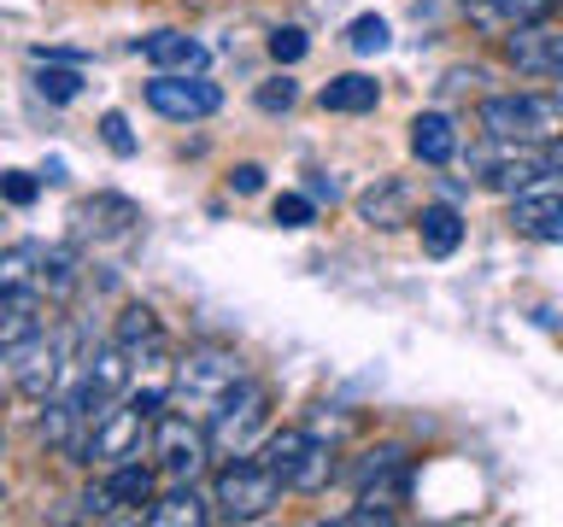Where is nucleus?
Returning a JSON list of instances; mask_svg holds the SVG:
<instances>
[{"mask_svg":"<svg viewBox=\"0 0 563 527\" xmlns=\"http://www.w3.org/2000/svg\"><path fill=\"white\" fill-rule=\"evenodd\" d=\"M264 428H271V386L241 375L229 393L206 411V439H211V457L235 463V457H253Z\"/></svg>","mask_w":563,"mask_h":527,"instance_id":"obj_1","label":"nucleus"},{"mask_svg":"<svg viewBox=\"0 0 563 527\" xmlns=\"http://www.w3.org/2000/svg\"><path fill=\"white\" fill-rule=\"evenodd\" d=\"M253 100H258V112H271V117H276V112H288V105L299 100V82L288 77V70H282V77H271Z\"/></svg>","mask_w":563,"mask_h":527,"instance_id":"obj_29","label":"nucleus"},{"mask_svg":"<svg viewBox=\"0 0 563 527\" xmlns=\"http://www.w3.org/2000/svg\"><path fill=\"white\" fill-rule=\"evenodd\" d=\"M411 153L422 158V165H452L457 158V130H452V117L446 112H417L411 117Z\"/></svg>","mask_w":563,"mask_h":527,"instance_id":"obj_17","label":"nucleus"},{"mask_svg":"<svg viewBox=\"0 0 563 527\" xmlns=\"http://www.w3.org/2000/svg\"><path fill=\"white\" fill-rule=\"evenodd\" d=\"M77 281H82L77 253H70V246H42V293L47 299H70Z\"/></svg>","mask_w":563,"mask_h":527,"instance_id":"obj_24","label":"nucleus"},{"mask_svg":"<svg viewBox=\"0 0 563 527\" xmlns=\"http://www.w3.org/2000/svg\"><path fill=\"white\" fill-rule=\"evenodd\" d=\"M510 228L534 240H563V182L545 176V182L510 193Z\"/></svg>","mask_w":563,"mask_h":527,"instance_id":"obj_9","label":"nucleus"},{"mask_svg":"<svg viewBox=\"0 0 563 527\" xmlns=\"http://www.w3.org/2000/svg\"><path fill=\"white\" fill-rule=\"evenodd\" d=\"M229 188H235V193H258L264 188V170L258 165H235V170H229Z\"/></svg>","mask_w":563,"mask_h":527,"instance_id":"obj_33","label":"nucleus"},{"mask_svg":"<svg viewBox=\"0 0 563 527\" xmlns=\"http://www.w3.org/2000/svg\"><path fill=\"white\" fill-rule=\"evenodd\" d=\"M211 516H218V509H211V498L194 481H176L170 492H158V498L147 504V522L153 527H200Z\"/></svg>","mask_w":563,"mask_h":527,"instance_id":"obj_14","label":"nucleus"},{"mask_svg":"<svg viewBox=\"0 0 563 527\" xmlns=\"http://www.w3.org/2000/svg\"><path fill=\"white\" fill-rule=\"evenodd\" d=\"M153 439V416L141 411V404L130 399V404H118V411H106L100 422H95V434H88V446H82V457L77 463H130V457H141V446Z\"/></svg>","mask_w":563,"mask_h":527,"instance_id":"obj_7","label":"nucleus"},{"mask_svg":"<svg viewBox=\"0 0 563 527\" xmlns=\"http://www.w3.org/2000/svg\"><path fill=\"white\" fill-rule=\"evenodd\" d=\"M346 47L358 53V59H376V53L394 47V30H387L382 12H358V18L346 24Z\"/></svg>","mask_w":563,"mask_h":527,"instance_id":"obj_26","label":"nucleus"},{"mask_svg":"<svg viewBox=\"0 0 563 527\" xmlns=\"http://www.w3.org/2000/svg\"><path fill=\"white\" fill-rule=\"evenodd\" d=\"M0 200H7V205H30L35 200V176L30 170H0Z\"/></svg>","mask_w":563,"mask_h":527,"instance_id":"obj_31","label":"nucleus"},{"mask_svg":"<svg viewBox=\"0 0 563 527\" xmlns=\"http://www.w3.org/2000/svg\"><path fill=\"white\" fill-rule=\"evenodd\" d=\"M130 375H135V358H130V351H123L118 340L95 346V358H88V381H95L106 399H118L123 386H130Z\"/></svg>","mask_w":563,"mask_h":527,"instance_id":"obj_21","label":"nucleus"},{"mask_svg":"<svg viewBox=\"0 0 563 527\" xmlns=\"http://www.w3.org/2000/svg\"><path fill=\"white\" fill-rule=\"evenodd\" d=\"M317 105H323V112H376V105H382V82L364 77V70H346V77L323 82Z\"/></svg>","mask_w":563,"mask_h":527,"instance_id":"obj_18","label":"nucleus"},{"mask_svg":"<svg viewBox=\"0 0 563 527\" xmlns=\"http://www.w3.org/2000/svg\"><path fill=\"white\" fill-rule=\"evenodd\" d=\"M241 375H246V363L229 346H194L188 358L170 363V411L206 416Z\"/></svg>","mask_w":563,"mask_h":527,"instance_id":"obj_3","label":"nucleus"},{"mask_svg":"<svg viewBox=\"0 0 563 527\" xmlns=\"http://www.w3.org/2000/svg\"><path fill=\"white\" fill-rule=\"evenodd\" d=\"M0 299H42V246L35 240L0 246Z\"/></svg>","mask_w":563,"mask_h":527,"instance_id":"obj_12","label":"nucleus"},{"mask_svg":"<svg viewBox=\"0 0 563 527\" xmlns=\"http://www.w3.org/2000/svg\"><path fill=\"white\" fill-rule=\"evenodd\" d=\"M329 474H334V457H329L323 439H311V446L299 451L294 474H288V492H323V486H329Z\"/></svg>","mask_w":563,"mask_h":527,"instance_id":"obj_25","label":"nucleus"},{"mask_svg":"<svg viewBox=\"0 0 563 527\" xmlns=\"http://www.w3.org/2000/svg\"><path fill=\"white\" fill-rule=\"evenodd\" d=\"M482 135L510 147H552L563 141V94H493L482 100Z\"/></svg>","mask_w":563,"mask_h":527,"instance_id":"obj_2","label":"nucleus"},{"mask_svg":"<svg viewBox=\"0 0 563 527\" xmlns=\"http://www.w3.org/2000/svg\"><path fill=\"white\" fill-rule=\"evenodd\" d=\"M417 235H422V253L429 258H452L457 246H464V211L446 205V200L422 205L417 211Z\"/></svg>","mask_w":563,"mask_h":527,"instance_id":"obj_16","label":"nucleus"},{"mask_svg":"<svg viewBox=\"0 0 563 527\" xmlns=\"http://www.w3.org/2000/svg\"><path fill=\"white\" fill-rule=\"evenodd\" d=\"M306 446H311V434H306V428H271V434L258 439V451H253V457H258L264 469H276L282 481H288L294 463H299V451H306Z\"/></svg>","mask_w":563,"mask_h":527,"instance_id":"obj_22","label":"nucleus"},{"mask_svg":"<svg viewBox=\"0 0 563 527\" xmlns=\"http://www.w3.org/2000/svg\"><path fill=\"white\" fill-rule=\"evenodd\" d=\"M264 47H271L276 65H299L311 53V35L299 30V24H282V30H271V42H264Z\"/></svg>","mask_w":563,"mask_h":527,"instance_id":"obj_27","label":"nucleus"},{"mask_svg":"<svg viewBox=\"0 0 563 527\" xmlns=\"http://www.w3.org/2000/svg\"><path fill=\"white\" fill-rule=\"evenodd\" d=\"M282 492H288V481L276 469H264L258 457H235V463H223L218 486H211V509L223 522H264L282 504Z\"/></svg>","mask_w":563,"mask_h":527,"instance_id":"obj_4","label":"nucleus"},{"mask_svg":"<svg viewBox=\"0 0 563 527\" xmlns=\"http://www.w3.org/2000/svg\"><path fill=\"white\" fill-rule=\"evenodd\" d=\"M271 217H276L282 228H311V217H317V205H311V193H276Z\"/></svg>","mask_w":563,"mask_h":527,"instance_id":"obj_28","label":"nucleus"},{"mask_svg":"<svg viewBox=\"0 0 563 527\" xmlns=\"http://www.w3.org/2000/svg\"><path fill=\"white\" fill-rule=\"evenodd\" d=\"M358 217L369 228H405V223H417V200H411V188H405L399 176H382L376 188L358 193Z\"/></svg>","mask_w":563,"mask_h":527,"instance_id":"obj_11","label":"nucleus"},{"mask_svg":"<svg viewBox=\"0 0 563 527\" xmlns=\"http://www.w3.org/2000/svg\"><path fill=\"white\" fill-rule=\"evenodd\" d=\"M334 193H341V188H334V182H323V176L311 182V200H329V205H334Z\"/></svg>","mask_w":563,"mask_h":527,"instance_id":"obj_34","label":"nucleus"},{"mask_svg":"<svg viewBox=\"0 0 563 527\" xmlns=\"http://www.w3.org/2000/svg\"><path fill=\"white\" fill-rule=\"evenodd\" d=\"M563 7V0H482L475 18L482 24H499V30H528V24H545Z\"/></svg>","mask_w":563,"mask_h":527,"instance_id":"obj_20","label":"nucleus"},{"mask_svg":"<svg viewBox=\"0 0 563 527\" xmlns=\"http://www.w3.org/2000/svg\"><path fill=\"white\" fill-rule=\"evenodd\" d=\"M141 59L153 70H206V47L183 30H153L141 35Z\"/></svg>","mask_w":563,"mask_h":527,"instance_id":"obj_15","label":"nucleus"},{"mask_svg":"<svg viewBox=\"0 0 563 527\" xmlns=\"http://www.w3.org/2000/svg\"><path fill=\"white\" fill-rule=\"evenodd\" d=\"M505 59L522 70V77H558L563 82V30L545 18V24L510 30L505 35Z\"/></svg>","mask_w":563,"mask_h":527,"instance_id":"obj_10","label":"nucleus"},{"mask_svg":"<svg viewBox=\"0 0 563 527\" xmlns=\"http://www.w3.org/2000/svg\"><path fill=\"white\" fill-rule=\"evenodd\" d=\"M0 305H7V299H0Z\"/></svg>","mask_w":563,"mask_h":527,"instance_id":"obj_36","label":"nucleus"},{"mask_svg":"<svg viewBox=\"0 0 563 527\" xmlns=\"http://www.w3.org/2000/svg\"><path fill=\"white\" fill-rule=\"evenodd\" d=\"M0 504H7V474H0Z\"/></svg>","mask_w":563,"mask_h":527,"instance_id":"obj_35","label":"nucleus"},{"mask_svg":"<svg viewBox=\"0 0 563 527\" xmlns=\"http://www.w3.org/2000/svg\"><path fill=\"white\" fill-rule=\"evenodd\" d=\"M77 223H82V235H95V240H123L141 223V211H135V200H123V193H95V200L77 205Z\"/></svg>","mask_w":563,"mask_h":527,"instance_id":"obj_13","label":"nucleus"},{"mask_svg":"<svg viewBox=\"0 0 563 527\" xmlns=\"http://www.w3.org/2000/svg\"><path fill=\"white\" fill-rule=\"evenodd\" d=\"M100 141H106L118 158H135V135H130V117H123V112H106V117H100Z\"/></svg>","mask_w":563,"mask_h":527,"instance_id":"obj_30","label":"nucleus"},{"mask_svg":"<svg viewBox=\"0 0 563 527\" xmlns=\"http://www.w3.org/2000/svg\"><path fill=\"white\" fill-rule=\"evenodd\" d=\"M147 105L170 123H200L223 105V88L206 77V70H158L147 82Z\"/></svg>","mask_w":563,"mask_h":527,"instance_id":"obj_6","label":"nucleus"},{"mask_svg":"<svg viewBox=\"0 0 563 527\" xmlns=\"http://www.w3.org/2000/svg\"><path fill=\"white\" fill-rule=\"evenodd\" d=\"M35 94L42 100H53V105H70L82 94V70L77 65H59V59H35Z\"/></svg>","mask_w":563,"mask_h":527,"instance_id":"obj_23","label":"nucleus"},{"mask_svg":"<svg viewBox=\"0 0 563 527\" xmlns=\"http://www.w3.org/2000/svg\"><path fill=\"white\" fill-rule=\"evenodd\" d=\"M153 463H158V474H170V481H200V469L211 463L206 428L188 411H170L165 404V411L153 416Z\"/></svg>","mask_w":563,"mask_h":527,"instance_id":"obj_5","label":"nucleus"},{"mask_svg":"<svg viewBox=\"0 0 563 527\" xmlns=\"http://www.w3.org/2000/svg\"><path fill=\"white\" fill-rule=\"evenodd\" d=\"M106 486H112V504H118V509H141V516H147V504L158 498V474L141 463V457H130V463H112Z\"/></svg>","mask_w":563,"mask_h":527,"instance_id":"obj_19","label":"nucleus"},{"mask_svg":"<svg viewBox=\"0 0 563 527\" xmlns=\"http://www.w3.org/2000/svg\"><path fill=\"white\" fill-rule=\"evenodd\" d=\"M7 369H12L18 393L35 399V404H47L53 393H59V375H65V346L47 340V334H30V340L7 358Z\"/></svg>","mask_w":563,"mask_h":527,"instance_id":"obj_8","label":"nucleus"},{"mask_svg":"<svg viewBox=\"0 0 563 527\" xmlns=\"http://www.w3.org/2000/svg\"><path fill=\"white\" fill-rule=\"evenodd\" d=\"M82 516H118V504H112V486H106V481H88L82 486Z\"/></svg>","mask_w":563,"mask_h":527,"instance_id":"obj_32","label":"nucleus"}]
</instances>
